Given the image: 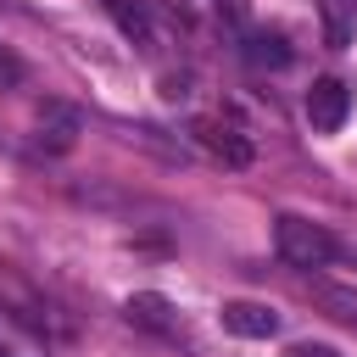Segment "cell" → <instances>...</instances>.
Instances as JSON below:
<instances>
[{
    "mask_svg": "<svg viewBox=\"0 0 357 357\" xmlns=\"http://www.w3.org/2000/svg\"><path fill=\"white\" fill-rule=\"evenodd\" d=\"M273 245H279V257H284L290 268H329V262L340 257L335 234L318 229V223H307V218H296V212H284V218L273 223Z\"/></svg>",
    "mask_w": 357,
    "mask_h": 357,
    "instance_id": "obj_1",
    "label": "cell"
},
{
    "mask_svg": "<svg viewBox=\"0 0 357 357\" xmlns=\"http://www.w3.org/2000/svg\"><path fill=\"white\" fill-rule=\"evenodd\" d=\"M190 134L223 162V167H251V156H257V145L245 139V128L240 123H223V117H195L190 123Z\"/></svg>",
    "mask_w": 357,
    "mask_h": 357,
    "instance_id": "obj_2",
    "label": "cell"
},
{
    "mask_svg": "<svg viewBox=\"0 0 357 357\" xmlns=\"http://www.w3.org/2000/svg\"><path fill=\"white\" fill-rule=\"evenodd\" d=\"M346 112H351V89H346L340 78H318V84L307 89V123H312L318 134H340V128H346Z\"/></svg>",
    "mask_w": 357,
    "mask_h": 357,
    "instance_id": "obj_3",
    "label": "cell"
},
{
    "mask_svg": "<svg viewBox=\"0 0 357 357\" xmlns=\"http://www.w3.org/2000/svg\"><path fill=\"white\" fill-rule=\"evenodd\" d=\"M218 318H223V329L240 335V340H268V335H279V312H273L268 301H223Z\"/></svg>",
    "mask_w": 357,
    "mask_h": 357,
    "instance_id": "obj_4",
    "label": "cell"
},
{
    "mask_svg": "<svg viewBox=\"0 0 357 357\" xmlns=\"http://www.w3.org/2000/svg\"><path fill=\"white\" fill-rule=\"evenodd\" d=\"M78 128H84V117H78V106H67V100H39V145H45L50 156H61V151H73V139H78Z\"/></svg>",
    "mask_w": 357,
    "mask_h": 357,
    "instance_id": "obj_5",
    "label": "cell"
},
{
    "mask_svg": "<svg viewBox=\"0 0 357 357\" xmlns=\"http://www.w3.org/2000/svg\"><path fill=\"white\" fill-rule=\"evenodd\" d=\"M123 312H128V324H139V329H151V335H173V301L156 296V290H134Z\"/></svg>",
    "mask_w": 357,
    "mask_h": 357,
    "instance_id": "obj_6",
    "label": "cell"
},
{
    "mask_svg": "<svg viewBox=\"0 0 357 357\" xmlns=\"http://www.w3.org/2000/svg\"><path fill=\"white\" fill-rule=\"evenodd\" d=\"M106 11H112V22L123 28V39H134L139 50H151V17H145L139 0H106Z\"/></svg>",
    "mask_w": 357,
    "mask_h": 357,
    "instance_id": "obj_7",
    "label": "cell"
},
{
    "mask_svg": "<svg viewBox=\"0 0 357 357\" xmlns=\"http://www.w3.org/2000/svg\"><path fill=\"white\" fill-rule=\"evenodd\" d=\"M245 61L251 67H290L284 33H245Z\"/></svg>",
    "mask_w": 357,
    "mask_h": 357,
    "instance_id": "obj_8",
    "label": "cell"
},
{
    "mask_svg": "<svg viewBox=\"0 0 357 357\" xmlns=\"http://www.w3.org/2000/svg\"><path fill=\"white\" fill-rule=\"evenodd\" d=\"M318 17H324V45L346 50L351 45V0H318Z\"/></svg>",
    "mask_w": 357,
    "mask_h": 357,
    "instance_id": "obj_9",
    "label": "cell"
},
{
    "mask_svg": "<svg viewBox=\"0 0 357 357\" xmlns=\"http://www.w3.org/2000/svg\"><path fill=\"white\" fill-rule=\"evenodd\" d=\"M22 78H28V67H22V56H17V50H6V45H0V84H6V89H11V84H22Z\"/></svg>",
    "mask_w": 357,
    "mask_h": 357,
    "instance_id": "obj_10",
    "label": "cell"
},
{
    "mask_svg": "<svg viewBox=\"0 0 357 357\" xmlns=\"http://www.w3.org/2000/svg\"><path fill=\"white\" fill-rule=\"evenodd\" d=\"M212 11H218L223 22H234V28L245 22V0H212Z\"/></svg>",
    "mask_w": 357,
    "mask_h": 357,
    "instance_id": "obj_11",
    "label": "cell"
},
{
    "mask_svg": "<svg viewBox=\"0 0 357 357\" xmlns=\"http://www.w3.org/2000/svg\"><path fill=\"white\" fill-rule=\"evenodd\" d=\"M284 357H340L335 346H318V340H301V346H290Z\"/></svg>",
    "mask_w": 357,
    "mask_h": 357,
    "instance_id": "obj_12",
    "label": "cell"
},
{
    "mask_svg": "<svg viewBox=\"0 0 357 357\" xmlns=\"http://www.w3.org/2000/svg\"><path fill=\"white\" fill-rule=\"evenodd\" d=\"M162 95H167V100H184L190 89H184V78H162Z\"/></svg>",
    "mask_w": 357,
    "mask_h": 357,
    "instance_id": "obj_13",
    "label": "cell"
},
{
    "mask_svg": "<svg viewBox=\"0 0 357 357\" xmlns=\"http://www.w3.org/2000/svg\"><path fill=\"white\" fill-rule=\"evenodd\" d=\"M351 6H357V0H351Z\"/></svg>",
    "mask_w": 357,
    "mask_h": 357,
    "instance_id": "obj_14",
    "label": "cell"
},
{
    "mask_svg": "<svg viewBox=\"0 0 357 357\" xmlns=\"http://www.w3.org/2000/svg\"><path fill=\"white\" fill-rule=\"evenodd\" d=\"M0 357H6V351H0Z\"/></svg>",
    "mask_w": 357,
    "mask_h": 357,
    "instance_id": "obj_15",
    "label": "cell"
}]
</instances>
